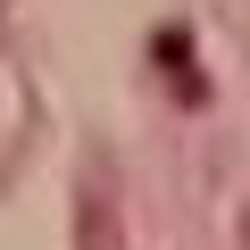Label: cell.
<instances>
[{"label": "cell", "instance_id": "1", "mask_svg": "<svg viewBox=\"0 0 250 250\" xmlns=\"http://www.w3.org/2000/svg\"><path fill=\"white\" fill-rule=\"evenodd\" d=\"M150 59H159V75L184 92V108H208V67H200L192 25H159V34H150Z\"/></svg>", "mask_w": 250, "mask_h": 250}]
</instances>
